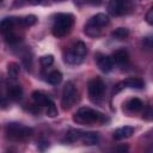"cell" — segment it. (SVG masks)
I'll return each instance as SVG.
<instances>
[{"instance_id": "cell-25", "label": "cell", "mask_w": 153, "mask_h": 153, "mask_svg": "<svg viewBox=\"0 0 153 153\" xmlns=\"http://www.w3.org/2000/svg\"><path fill=\"white\" fill-rule=\"evenodd\" d=\"M36 22H37V18L33 14H29V16H25L24 18H22V24L25 26H31V25L36 24Z\"/></svg>"}, {"instance_id": "cell-1", "label": "cell", "mask_w": 153, "mask_h": 153, "mask_svg": "<svg viewBox=\"0 0 153 153\" xmlns=\"http://www.w3.org/2000/svg\"><path fill=\"white\" fill-rule=\"evenodd\" d=\"M73 121L78 124H87V126H91V124H94V123H99V124H104L105 122L109 121V118L97 111V110H93L91 108H80L73 116Z\"/></svg>"}, {"instance_id": "cell-10", "label": "cell", "mask_w": 153, "mask_h": 153, "mask_svg": "<svg viewBox=\"0 0 153 153\" xmlns=\"http://www.w3.org/2000/svg\"><path fill=\"white\" fill-rule=\"evenodd\" d=\"M111 59L117 65H124L129 60V54H128V51L126 49H117V50H115L112 53Z\"/></svg>"}, {"instance_id": "cell-12", "label": "cell", "mask_w": 153, "mask_h": 153, "mask_svg": "<svg viewBox=\"0 0 153 153\" xmlns=\"http://www.w3.org/2000/svg\"><path fill=\"white\" fill-rule=\"evenodd\" d=\"M7 96H8V99H12V100H19L22 99V96H23V88L20 85L18 84H13V85H10L8 86V90H7Z\"/></svg>"}, {"instance_id": "cell-3", "label": "cell", "mask_w": 153, "mask_h": 153, "mask_svg": "<svg viewBox=\"0 0 153 153\" xmlns=\"http://www.w3.org/2000/svg\"><path fill=\"white\" fill-rule=\"evenodd\" d=\"M6 134L11 140H24L32 135V129L19 123H8L6 126Z\"/></svg>"}, {"instance_id": "cell-21", "label": "cell", "mask_w": 153, "mask_h": 153, "mask_svg": "<svg viewBox=\"0 0 153 153\" xmlns=\"http://www.w3.org/2000/svg\"><path fill=\"white\" fill-rule=\"evenodd\" d=\"M129 36V30L126 27H117L111 32V37L115 39H124Z\"/></svg>"}, {"instance_id": "cell-17", "label": "cell", "mask_w": 153, "mask_h": 153, "mask_svg": "<svg viewBox=\"0 0 153 153\" xmlns=\"http://www.w3.org/2000/svg\"><path fill=\"white\" fill-rule=\"evenodd\" d=\"M82 60H84V57L76 55L73 50H69L65 54V61L69 65H79V63L82 62Z\"/></svg>"}, {"instance_id": "cell-28", "label": "cell", "mask_w": 153, "mask_h": 153, "mask_svg": "<svg viewBox=\"0 0 153 153\" xmlns=\"http://www.w3.org/2000/svg\"><path fill=\"white\" fill-rule=\"evenodd\" d=\"M146 22L149 24V25H153V6L148 10V12L146 13V17H145Z\"/></svg>"}, {"instance_id": "cell-31", "label": "cell", "mask_w": 153, "mask_h": 153, "mask_svg": "<svg viewBox=\"0 0 153 153\" xmlns=\"http://www.w3.org/2000/svg\"><path fill=\"white\" fill-rule=\"evenodd\" d=\"M42 2H43V0H30V4H32V5H39Z\"/></svg>"}, {"instance_id": "cell-30", "label": "cell", "mask_w": 153, "mask_h": 153, "mask_svg": "<svg viewBox=\"0 0 153 153\" xmlns=\"http://www.w3.org/2000/svg\"><path fill=\"white\" fill-rule=\"evenodd\" d=\"M84 2H88V4H92V5H99L100 0H84Z\"/></svg>"}, {"instance_id": "cell-13", "label": "cell", "mask_w": 153, "mask_h": 153, "mask_svg": "<svg viewBox=\"0 0 153 153\" xmlns=\"http://www.w3.org/2000/svg\"><path fill=\"white\" fill-rule=\"evenodd\" d=\"M17 23H20L22 24V18H14V17H7V18H4L1 20V31L5 33V32H8L11 31V29L17 24Z\"/></svg>"}, {"instance_id": "cell-19", "label": "cell", "mask_w": 153, "mask_h": 153, "mask_svg": "<svg viewBox=\"0 0 153 153\" xmlns=\"http://www.w3.org/2000/svg\"><path fill=\"white\" fill-rule=\"evenodd\" d=\"M84 135V131L79 130V129H71L67 134H66V140L69 142H75L78 140H80Z\"/></svg>"}, {"instance_id": "cell-32", "label": "cell", "mask_w": 153, "mask_h": 153, "mask_svg": "<svg viewBox=\"0 0 153 153\" xmlns=\"http://www.w3.org/2000/svg\"><path fill=\"white\" fill-rule=\"evenodd\" d=\"M55 1H61V0H55Z\"/></svg>"}, {"instance_id": "cell-11", "label": "cell", "mask_w": 153, "mask_h": 153, "mask_svg": "<svg viewBox=\"0 0 153 153\" xmlns=\"http://www.w3.org/2000/svg\"><path fill=\"white\" fill-rule=\"evenodd\" d=\"M134 134V128L130 126H124L114 131V139L115 140H123L127 137H130Z\"/></svg>"}, {"instance_id": "cell-24", "label": "cell", "mask_w": 153, "mask_h": 153, "mask_svg": "<svg viewBox=\"0 0 153 153\" xmlns=\"http://www.w3.org/2000/svg\"><path fill=\"white\" fill-rule=\"evenodd\" d=\"M20 37L16 33H13L12 31H8V32H5V41L10 44H16L18 42H20Z\"/></svg>"}, {"instance_id": "cell-16", "label": "cell", "mask_w": 153, "mask_h": 153, "mask_svg": "<svg viewBox=\"0 0 153 153\" xmlns=\"http://www.w3.org/2000/svg\"><path fill=\"white\" fill-rule=\"evenodd\" d=\"M84 145H87V146H92V145H96L98 141H99V134L96 133V131H88V133H84L82 137H81Z\"/></svg>"}, {"instance_id": "cell-27", "label": "cell", "mask_w": 153, "mask_h": 153, "mask_svg": "<svg viewBox=\"0 0 153 153\" xmlns=\"http://www.w3.org/2000/svg\"><path fill=\"white\" fill-rule=\"evenodd\" d=\"M41 65L44 66V67H49L50 65H53L54 62V56L53 55H44L41 57Z\"/></svg>"}, {"instance_id": "cell-23", "label": "cell", "mask_w": 153, "mask_h": 153, "mask_svg": "<svg viewBox=\"0 0 153 153\" xmlns=\"http://www.w3.org/2000/svg\"><path fill=\"white\" fill-rule=\"evenodd\" d=\"M7 73H8L10 79L16 80L18 78V75H19V66L17 63H14V62L8 63V66H7Z\"/></svg>"}, {"instance_id": "cell-9", "label": "cell", "mask_w": 153, "mask_h": 153, "mask_svg": "<svg viewBox=\"0 0 153 153\" xmlns=\"http://www.w3.org/2000/svg\"><path fill=\"white\" fill-rule=\"evenodd\" d=\"M87 23L91 24V25H94V26L102 29V27H104L105 25L109 24V17H108L106 14H104V13H97L96 16L91 17Z\"/></svg>"}, {"instance_id": "cell-15", "label": "cell", "mask_w": 153, "mask_h": 153, "mask_svg": "<svg viewBox=\"0 0 153 153\" xmlns=\"http://www.w3.org/2000/svg\"><path fill=\"white\" fill-rule=\"evenodd\" d=\"M126 109L130 112H137V111H141L143 109V103L139 98H130L126 103Z\"/></svg>"}, {"instance_id": "cell-4", "label": "cell", "mask_w": 153, "mask_h": 153, "mask_svg": "<svg viewBox=\"0 0 153 153\" xmlns=\"http://www.w3.org/2000/svg\"><path fill=\"white\" fill-rule=\"evenodd\" d=\"M133 10L131 0H110L108 4V12L111 16H124Z\"/></svg>"}, {"instance_id": "cell-5", "label": "cell", "mask_w": 153, "mask_h": 153, "mask_svg": "<svg viewBox=\"0 0 153 153\" xmlns=\"http://www.w3.org/2000/svg\"><path fill=\"white\" fill-rule=\"evenodd\" d=\"M78 99V91L74 86V84L72 81H68L62 91V99H61V105L63 110H68L71 109L74 103Z\"/></svg>"}, {"instance_id": "cell-22", "label": "cell", "mask_w": 153, "mask_h": 153, "mask_svg": "<svg viewBox=\"0 0 153 153\" xmlns=\"http://www.w3.org/2000/svg\"><path fill=\"white\" fill-rule=\"evenodd\" d=\"M61 80H62V74L59 71H53L47 76V81L51 85H57L61 82Z\"/></svg>"}, {"instance_id": "cell-18", "label": "cell", "mask_w": 153, "mask_h": 153, "mask_svg": "<svg viewBox=\"0 0 153 153\" xmlns=\"http://www.w3.org/2000/svg\"><path fill=\"white\" fill-rule=\"evenodd\" d=\"M72 50H73L76 55H79V56H81V57H85L86 54H87V47H86V44H85L84 42H81V41H78L76 43H74Z\"/></svg>"}, {"instance_id": "cell-29", "label": "cell", "mask_w": 153, "mask_h": 153, "mask_svg": "<svg viewBox=\"0 0 153 153\" xmlns=\"http://www.w3.org/2000/svg\"><path fill=\"white\" fill-rule=\"evenodd\" d=\"M142 117H145L146 120H153V109L152 108H146V110L143 111Z\"/></svg>"}, {"instance_id": "cell-14", "label": "cell", "mask_w": 153, "mask_h": 153, "mask_svg": "<svg viewBox=\"0 0 153 153\" xmlns=\"http://www.w3.org/2000/svg\"><path fill=\"white\" fill-rule=\"evenodd\" d=\"M32 99H33V102H35L37 105H39V106H47V105L51 102L50 97L47 96L45 93L41 92V91H33V92H32Z\"/></svg>"}, {"instance_id": "cell-20", "label": "cell", "mask_w": 153, "mask_h": 153, "mask_svg": "<svg viewBox=\"0 0 153 153\" xmlns=\"http://www.w3.org/2000/svg\"><path fill=\"white\" fill-rule=\"evenodd\" d=\"M100 27H97V26H94V25H91V24H86L85 25V27H84V32L87 35V36H90V37H98V36H100Z\"/></svg>"}, {"instance_id": "cell-7", "label": "cell", "mask_w": 153, "mask_h": 153, "mask_svg": "<svg viewBox=\"0 0 153 153\" xmlns=\"http://www.w3.org/2000/svg\"><path fill=\"white\" fill-rule=\"evenodd\" d=\"M124 87H130V88H136V90H140V88H143L145 87V82L143 80H141L140 78H127L126 80L118 82L115 88H114V93H117L118 91H121L122 88Z\"/></svg>"}, {"instance_id": "cell-26", "label": "cell", "mask_w": 153, "mask_h": 153, "mask_svg": "<svg viewBox=\"0 0 153 153\" xmlns=\"http://www.w3.org/2000/svg\"><path fill=\"white\" fill-rule=\"evenodd\" d=\"M47 116H49V117L57 116V109H56V106H55V104H54L53 100L47 105Z\"/></svg>"}, {"instance_id": "cell-2", "label": "cell", "mask_w": 153, "mask_h": 153, "mask_svg": "<svg viewBox=\"0 0 153 153\" xmlns=\"http://www.w3.org/2000/svg\"><path fill=\"white\" fill-rule=\"evenodd\" d=\"M74 24V17L71 13H59L54 19L53 25V35L57 38L65 37L67 33H69L72 26Z\"/></svg>"}, {"instance_id": "cell-8", "label": "cell", "mask_w": 153, "mask_h": 153, "mask_svg": "<svg viewBox=\"0 0 153 153\" xmlns=\"http://www.w3.org/2000/svg\"><path fill=\"white\" fill-rule=\"evenodd\" d=\"M97 65L99 67V69L104 73H108L114 67V61L110 56L106 55H100L99 57H97Z\"/></svg>"}, {"instance_id": "cell-6", "label": "cell", "mask_w": 153, "mask_h": 153, "mask_svg": "<svg viewBox=\"0 0 153 153\" xmlns=\"http://www.w3.org/2000/svg\"><path fill=\"white\" fill-rule=\"evenodd\" d=\"M87 90H88V94L93 98H100L104 94L105 91V84L102 79L99 78H93L88 81L87 84Z\"/></svg>"}]
</instances>
